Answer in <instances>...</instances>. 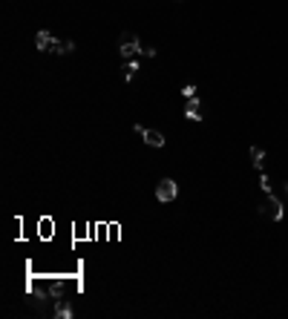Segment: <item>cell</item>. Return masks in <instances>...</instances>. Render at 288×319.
<instances>
[{"label":"cell","mask_w":288,"mask_h":319,"mask_svg":"<svg viewBox=\"0 0 288 319\" xmlns=\"http://www.w3.org/2000/svg\"><path fill=\"white\" fill-rule=\"evenodd\" d=\"M61 293H63V279H58V276L49 279V296H52V299H61Z\"/></svg>","instance_id":"cell-11"},{"label":"cell","mask_w":288,"mask_h":319,"mask_svg":"<svg viewBox=\"0 0 288 319\" xmlns=\"http://www.w3.org/2000/svg\"><path fill=\"white\" fill-rule=\"evenodd\" d=\"M185 118L188 121H202V101L199 98H188V106H185Z\"/></svg>","instance_id":"cell-6"},{"label":"cell","mask_w":288,"mask_h":319,"mask_svg":"<svg viewBox=\"0 0 288 319\" xmlns=\"http://www.w3.org/2000/svg\"><path fill=\"white\" fill-rule=\"evenodd\" d=\"M260 213L265 219H271V222H279L282 219V202L274 193H265V202L260 204Z\"/></svg>","instance_id":"cell-2"},{"label":"cell","mask_w":288,"mask_h":319,"mask_svg":"<svg viewBox=\"0 0 288 319\" xmlns=\"http://www.w3.org/2000/svg\"><path fill=\"white\" fill-rule=\"evenodd\" d=\"M144 55H147V58H156V46H144Z\"/></svg>","instance_id":"cell-14"},{"label":"cell","mask_w":288,"mask_h":319,"mask_svg":"<svg viewBox=\"0 0 288 319\" xmlns=\"http://www.w3.org/2000/svg\"><path fill=\"white\" fill-rule=\"evenodd\" d=\"M176 3H182V0H176Z\"/></svg>","instance_id":"cell-16"},{"label":"cell","mask_w":288,"mask_h":319,"mask_svg":"<svg viewBox=\"0 0 288 319\" xmlns=\"http://www.w3.org/2000/svg\"><path fill=\"white\" fill-rule=\"evenodd\" d=\"M182 95H185V98H196V87H193V84H188V87L182 89Z\"/></svg>","instance_id":"cell-12"},{"label":"cell","mask_w":288,"mask_h":319,"mask_svg":"<svg viewBox=\"0 0 288 319\" xmlns=\"http://www.w3.org/2000/svg\"><path fill=\"white\" fill-rule=\"evenodd\" d=\"M260 184H262V190H265V193H271V178L265 176V173H262V178H260Z\"/></svg>","instance_id":"cell-13"},{"label":"cell","mask_w":288,"mask_h":319,"mask_svg":"<svg viewBox=\"0 0 288 319\" xmlns=\"http://www.w3.org/2000/svg\"><path fill=\"white\" fill-rule=\"evenodd\" d=\"M179 195V184L173 181V178H162L159 184H156V198L159 202H173Z\"/></svg>","instance_id":"cell-3"},{"label":"cell","mask_w":288,"mask_h":319,"mask_svg":"<svg viewBox=\"0 0 288 319\" xmlns=\"http://www.w3.org/2000/svg\"><path fill=\"white\" fill-rule=\"evenodd\" d=\"M58 319H69L72 316V302L69 299H55V310H52Z\"/></svg>","instance_id":"cell-7"},{"label":"cell","mask_w":288,"mask_h":319,"mask_svg":"<svg viewBox=\"0 0 288 319\" xmlns=\"http://www.w3.org/2000/svg\"><path fill=\"white\" fill-rule=\"evenodd\" d=\"M121 69H124V81H133L135 72H138V61H135V58H130V61H124V66H121Z\"/></svg>","instance_id":"cell-10"},{"label":"cell","mask_w":288,"mask_h":319,"mask_svg":"<svg viewBox=\"0 0 288 319\" xmlns=\"http://www.w3.org/2000/svg\"><path fill=\"white\" fill-rule=\"evenodd\" d=\"M133 130L144 138V144H147V147H164V135L159 133V130H147L144 124H133Z\"/></svg>","instance_id":"cell-4"},{"label":"cell","mask_w":288,"mask_h":319,"mask_svg":"<svg viewBox=\"0 0 288 319\" xmlns=\"http://www.w3.org/2000/svg\"><path fill=\"white\" fill-rule=\"evenodd\" d=\"M35 46H38V52H52L55 35H52V32H46V29H41V32L35 35Z\"/></svg>","instance_id":"cell-5"},{"label":"cell","mask_w":288,"mask_h":319,"mask_svg":"<svg viewBox=\"0 0 288 319\" xmlns=\"http://www.w3.org/2000/svg\"><path fill=\"white\" fill-rule=\"evenodd\" d=\"M285 195H288V181H285Z\"/></svg>","instance_id":"cell-15"},{"label":"cell","mask_w":288,"mask_h":319,"mask_svg":"<svg viewBox=\"0 0 288 319\" xmlns=\"http://www.w3.org/2000/svg\"><path fill=\"white\" fill-rule=\"evenodd\" d=\"M121 55H124V61H130V58H135V55L144 52L141 41H138V35H133V32H121Z\"/></svg>","instance_id":"cell-1"},{"label":"cell","mask_w":288,"mask_h":319,"mask_svg":"<svg viewBox=\"0 0 288 319\" xmlns=\"http://www.w3.org/2000/svg\"><path fill=\"white\" fill-rule=\"evenodd\" d=\"M251 164L257 170H265V150L262 147H251Z\"/></svg>","instance_id":"cell-9"},{"label":"cell","mask_w":288,"mask_h":319,"mask_svg":"<svg viewBox=\"0 0 288 319\" xmlns=\"http://www.w3.org/2000/svg\"><path fill=\"white\" fill-rule=\"evenodd\" d=\"M52 52L55 55H72V52H75V41H58V37H55Z\"/></svg>","instance_id":"cell-8"}]
</instances>
